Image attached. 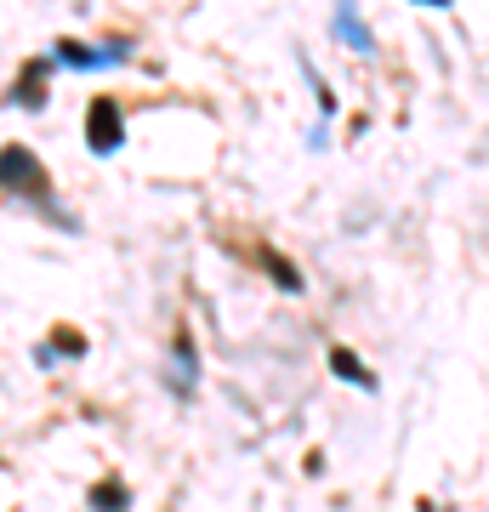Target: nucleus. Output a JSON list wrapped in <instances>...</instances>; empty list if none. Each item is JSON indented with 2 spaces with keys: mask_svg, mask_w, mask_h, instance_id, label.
<instances>
[{
  "mask_svg": "<svg viewBox=\"0 0 489 512\" xmlns=\"http://www.w3.org/2000/svg\"><path fill=\"white\" fill-rule=\"evenodd\" d=\"M0 188H12V194H29V200H40L46 188H52V177H46V165L29 154V148H0Z\"/></svg>",
  "mask_w": 489,
  "mask_h": 512,
  "instance_id": "nucleus-1",
  "label": "nucleus"
},
{
  "mask_svg": "<svg viewBox=\"0 0 489 512\" xmlns=\"http://www.w3.org/2000/svg\"><path fill=\"white\" fill-rule=\"evenodd\" d=\"M91 501H97V512H120L126 507V490H120V484H114V490L103 484V490H91Z\"/></svg>",
  "mask_w": 489,
  "mask_h": 512,
  "instance_id": "nucleus-6",
  "label": "nucleus"
},
{
  "mask_svg": "<svg viewBox=\"0 0 489 512\" xmlns=\"http://www.w3.org/2000/svg\"><path fill=\"white\" fill-rule=\"evenodd\" d=\"M262 268L273 274V285H285V291H302V274L290 268L285 256H273V251H262Z\"/></svg>",
  "mask_w": 489,
  "mask_h": 512,
  "instance_id": "nucleus-4",
  "label": "nucleus"
},
{
  "mask_svg": "<svg viewBox=\"0 0 489 512\" xmlns=\"http://www.w3.org/2000/svg\"><path fill=\"white\" fill-rule=\"evenodd\" d=\"M18 97H23V109H40V103H46V69H40V63H29V69H23Z\"/></svg>",
  "mask_w": 489,
  "mask_h": 512,
  "instance_id": "nucleus-3",
  "label": "nucleus"
},
{
  "mask_svg": "<svg viewBox=\"0 0 489 512\" xmlns=\"http://www.w3.org/2000/svg\"><path fill=\"white\" fill-rule=\"evenodd\" d=\"M330 365H336V376H347L353 387H376L370 376H364V365H359V359H353L347 348H336V353H330Z\"/></svg>",
  "mask_w": 489,
  "mask_h": 512,
  "instance_id": "nucleus-5",
  "label": "nucleus"
},
{
  "mask_svg": "<svg viewBox=\"0 0 489 512\" xmlns=\"http://www.w3.org/2000/svg\"><path fill=\"white\" fill-rule=\"evenodd\" d=\"M86 143H91V154H114V148L126 143V120H120V103H114V97H91Z\"/></svg>",
  "mask_w": 489,
  "mask_h": 512,
  "instance_id": "nucleus-2",
  "label": "nucleus"
}]
</instances>
